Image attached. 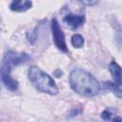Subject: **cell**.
Wrapping results in <instances>:
<instances>
[{
    "label": "cell",
    "instance_id": "6da1fadb",
    "mask_svg": "<svg viewBox=\"0 0 122 122\" xmlns=\"http://www.w3.org/2000/svg\"><path fill=\"white\" fill-rule=\"evenodd\" d=\"M69 80L71 89L84 96H94L101 91V86L97 79L82 69L72 70L70 73Z\"/></svg>",
    "mask_w": 122,
    "mask_h": 122
},
{
    "label": "cell",
    "instance_id": "7a4b0ae2",
    "mask_svg": "<svg viewBox=\"0 0 122 122\" xmlns=\"http://www.w3.org/2000/svg\"><path fill=\"white\" fill-rule=\"evenodd\" d=\"M28 76L31 84L41 92L55 95L58 93V88L54 80L40 68L32 66L29 69Z\"/></svg>",
    "mask_w": 122,
    "mask_h": 122
},
{
    "label": "cell",
    "instance_id": "3957f363",
    "mask_svg": "<svg viewBox=\"0 0 122 122\" xmlns=\"http://www.w3.org/2000/svg\"><path fill=\"white\" fill-rule=\"evenodd\" d=\"M109 71L112 76V82L105 83L112 92L118 97H122V67H120L115 61H112L109 65Z\"/></svg>",
    "mask_w": 122,
    "mask_h": 122
},
{
    "label": "cell",
    "instance_id": "277c9868",
    "mask_svg": "<svg viewBox=\"0 0 122 122\" xmlns=\"http://www.w3.org/2000/svg\"><path fill=\"white\" fill-rule=\"evenodd\" d=\"M51 33H52V39L55 44V46L63 52L68 53L69 50L67 47L66 39H65V34L59 25V22L57 21L56 18H53L51 20Z\"/></svg>",
    "mask_w": 122,
    "mask_h": 122
},
{
    "label": "cell",
    "instance_id": "5b68a950",
    "mask_svg": "<svg viewBox=\"0 0 122 122\" xmlns=\"http://www.w3.org/2000/svg\"><path fill=\"white\" fill-rule=\"evenodd\" d=\"M12 66L9 64L7 61L2 60L1 64V80L3 84L11 92H15L18 89V82L11 76V68Z\"/></svg>",
    "mask_w": 122,
    "mask_h": 122
},
{
    "label": "cell",
    "instance_id": "8992f818",
    "mask_svg": "<svg viewBox=\"0 0 122 122\" xmlns=\"http://www.w3.org/2000/svg\"><path fill=\"white\" fill-rule=\"evenodd\" d=\"M30 59V56L25 52H15V51H8L3 60L7 61L11 66H17L19 64L25 63Z\"/></svg>",
    "mask_w": 122,
    "mask_h": 122
},
{
    "label": "cell",
    "instance_id": "52a82bcc",
    "mask_svg": "<svg viewBox=\"0 0 122 122\" xmlns=\"http://www.w3.org/2000/svg\"><path fill=\"white\" fill-rule=\"evenodd\" d=\"M63 21L72 30L78 29L81 27L85 22V16L83 14H74V13H68L64 16Z\"/></svg>",
    "mask_w": 122,
    "mask_h": 122
},
{
    "label": "cell",
    "instance_id": "ba28073f",
    "mask_svg": "<svg viewBox=\"0 0 122 122\" xmlns=\"http://www.w3.org/2000/svg\"><path fill=\"white\" fill-rule=\"evenodd\" d=\"M32 6L31 1L28 0H14L10 3V9L16 12H24L28 10H30Z\"/></svg>",
    "mask_w": 122,
    "mask_h": 122
},
{
    "label": "cell",
    "instance_id": "9c48e42d",
    "mask_svg": "<svg viewBox=\"0 0 122 122\" xmlns=\"http://www.w3.org/2000/svg\"><path fill=\"white\" fill-rule=\"evenodd\" d=\"M101 117L107 122H122V117L113 113L111 110H105L102 112Z\"/></svg>",
    "mask_w": 122,
    "mask_h": 122
},
{
    "label": "cell",
    "instance_id": "30bf717a",
    "mask_svg": "<svg viewBox=\"0 0 122 122\" xmlns=\"http://www.w3.org/2000/svg\"><path fill=\"white\" fill-rule=\"evenodd\" d=\"M71 45L74 48L79 49V48H82V46L84 45V42L85 41H84V38H83V36L81 34H74L71 37Z\"/></svg>",
    "mask_w": 122,
    "mask_h": 122
},
{
    "label": "cell",
    "instance_id": "8fae6325",
    "mask_svg": "<svg viewBox=\"0 0 122 122\" xmlns=\"http://www.w3.org/2000/svg\"><path fill=\"white\" fill-rule=\"evenodd\" d=\"M116 41L122 47V28L119 27L116 30Z\"/></svg>",
    "mask_w": 122,
    "mask_h": 122
},
{
    "label": "cell",
    "instance_id": "7c38bea8",
    "mask_svg": "<svg viewBox=\"0 0 122 122\" xmlns=\"http://www.w3.org/2000/svg\"><path fill=\"white\" fill-rule=\"evenodd\" d=\"M84 5H94V4H96L97 3V1H92V2H86V1H84V2H82Z\"/></svg>",
    "mask_w": 122,
    "mask_h": 122
}]
</instances>
